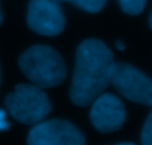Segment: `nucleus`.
<instances>
[{
  "instance_id": "2eb2a0df",
  "label": "nucleus",
  "mask_w": 152,
  "mask_h": 145,
  "mask_svg": "<svg viewBox=\"0 0 152 145\" xmlns=\"http://www.w3.org/2000/svg\"><path fill=\"white\" fill-rule=\"evenodd\" d=\"M0 82H2V72H0Z\"/></svg>"
},
{
  "instance_id": "1a4fd4ad",
  "label": "nucleus",
  "mask_w": 152,
  "mask_h": 145,
  "mask_svg": "<svg viewBox=\"0 0 152 145\" xmlns=\"http://www.w3.org/2000/svg\"><path fill=\"white\" fill-rule=\"evenodd\" d=\"M118 2L121 9L128 15H139L146 5V0H118Z\"/></svg>"
},
{
  "instance_id": "7ed1b4c3",
  "label": "nucleus",
  "mask_w": 152,
  "mask_h": 145,
  "mask_svg": "<svg viewBox=\"0 0 152 145\" xmlns=\"http://www.w3.org/2000/svg\"><path fill=\"white\" fill-rule=\"evenodd\" d=\"M6 108L11 115L23 124H37L51 112V102L43 90L31 84H20L8 94Z\"/></svg>"
},
{
  "instance_id": "6e6552de",
  "label": "nucleus",
  "mask_w": 152,
  "mask_h": 145,
  "mask_svg": "<svg viewBox=\"0 0 152 145\" xmlns=\"http://www.w3.org/2000/svg\"><path fill=\"white\" fill-rule=\"evenodd\" d=\"M58 2H70L75 6H78L79 9L90 12V14L100 12L103 6L106 5V0H58Z\"/></svg>"
},
{
  "instance_id": "423d86ee",
  "label": "nucleus",
  "mask_w": 152,
  "mask_h": 145,
  "mask_svg": "<svg viewBox=\"0 0 152 145\" xmlns=\"http://www.w3.org/2000/svg\"><path fill=\"white\" fill-rule=\"evenodd\" d=\"M28 27L43 36H57L63 32L66 20L58 0H30L27 9Z\"/></svg>"
},
{
  "instance_id": "39448f33",
  "label": "nucleus",
  "mask_w": 152,
  "mask_h": 145,
  "mask_svg": "<svg viewBox=\"0 0 152 145\" xmlns=\"http://www.w3.org/2000/svg\"><path fill=\"white\" fill-rule=\"evenodd\" d=\"M27 145H85V138L66 120H49L34 124L27 136Z\"/></svg>"
},
{
  "instance_id": "4468645a",
  "label": "nucleus",
  "mask_w": 152,
  "mask_h": 145,
  "mask_svg": "<svg viewBox=\"0 0 152 145\" xmlns=\"http://www.w3.org/2000/svg\"><path fill=\"white\" fill-rule=\"evenodd\" d=\"M149 27L152 29V14H151V17H149Z\"/></svg>"
},
{
  "instance_id": "ddd939ff",
  "label": "nucleus",
  "mask_w": 152,
  "mask_h": 145,
  "mask_svg": "<svg viewBox=\"0 0 152 145\" xmlns=\"http://www.w3.org/2000/svg\"><path fill=\"white\" fill-rule=\"evenodd\" d=\"M3 21V14H2V6H0V24H2Z\"/></svg>"
},
{
  "instance_id": "0eeeda50",
  "label": "nucleus",
  "mask_w": 152,
  "mask_h": 145,
  "mask_svg": "<svg viewBox=\"0 0 152 145\" xmlns=\"http://www.w3.org/2000/svg\"><path fill=\"white\" fill-rule=\"evenodd\" d=\"M90 118L99 132L110 133L122 127L125 121V106L116 96L102 93L93 102Z\"/></svg>"
},
{
  "instance_id": "f8f14e48",
  "label": "nucleus",
  "mask_w": 152,
  "mask_h": 145,
  "mask_svg": "<svg viewBox=\"0 0 152 145\" xmlns=\"http://www.w3.org/2000/svg\"><path fill=\"white\" fill-rule=\"evenodd\" d=\"M116 145H136L133 142H122V144H116Z\"/></svg>"
},
{
  "instance_id": "20e7f679",
  "label": "nucleus",
  "mask_w": 152,
  "mask_h": 145,
  "mask_svg": "<svg viewBox=\"0 0 152 145\" xmlns=\"http://www.w3.org/2000/svg\"><path fill=\"white\" fill-rule=\"evenodd\" d=\"M110 84L131 102L152 106V79L128 63H115Z\"/></svg>"
},
{
  "instance_id": "f03ea898",
  "label": "nucleus",
  "mask_w": 152,
  "mask_h": 145,
  "mask_svg": "<svg viewBox=\"0 0 152 145\" xmlns=\"http://www.w3.org/2000/svg\"><path fill=\"white\" fill-rule=\"evenodd\" d=\"M24 75L40 88H51L61 84L66 78V64L63 57L51 46L34 45L18 60Z\"/></svg>"
},
{
  "instance_id": "f257e3e1",
  "label": "nucleus",
  "mask_w": 152,
  "mask_h": 145,
  "mask_svg": "<svg viewBox=\"0 0 152 145\" xmlns=\"http://www.w3.org/2000/svg\"><path fill=\"white\" fill-rule=\"evenodd\" d=\"M112 51L99 39L84 40L76 51L70 99L78 106L91 105L110 84Z\"/></svg>"
},
{
  "instance_id": "9b49d317",
  "label": "nucleus",
  "mask_w": 152,
  "mask_h": 145,
  "mask_svg": "<svg viewBox=\"0 0 152 145\" xmlns=\"http://www.w3.org/2000/svg\"><path fill=\"white\" fill-rule=\"evenodd\" d=\"M8 127H9V124L6 121V115L2 109H0V130H6Z\"/></svg>"
},
{
  "instance_id": "9d476101",
  "label": "nucleus",
  "mask_w": 152,
  "mask_h": 145,
  "mask_svg": "<svg viewBox=\"0 0 152 145\" xmlns=\"http://www.w3.org/2000/svg\"><path fill=\"white\" fill-rule=\"evenodd\" d=\"M142 145H152V112L148 115L142 130Z\"/></svg>"
}]
</instances>
